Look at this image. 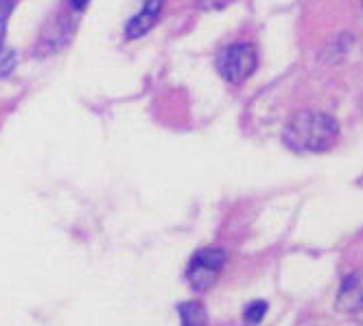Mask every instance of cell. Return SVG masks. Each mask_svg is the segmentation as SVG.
Masks as SVG:
<instances>
[{
  "label": "cell",
  "mask_w": 363,
  "mask_h": 326,
  "mask_svg": "<svg viewBox=\"0 0 363 326\" xmlns=\"http://www.w3.org/2000/svg\"><path fill=\"white\" fill-rule=\"evenodd\" d=\"M265 313H267V303H263V300H254L252 305L245 307L243 320H245L247 326H256V324H261Z\"/></svg>",
  "instance_id": "52a82bcc"
},
{
  "label": "cell",
  "mask_w": 363,
  "mask_h": 326,
  "mask_svg": "<svg viewBox=\"0 0 363 326\" xmlns=\"http://www.w3.org/2000/svg\"><path fill=\"white\" fill-rule=\"evenodd\" d=\"M13 64H16L13 53L5 51V48H0V77H7V74L11 72V68H13Z\"/></svg>",
  "instance_id": "9c48e42d"
},
{
  "label": "cell",
  "mask_w": 363,
  "mask_h": 326,
  "mask_svg": "<svg viewBox=\"0 0 363 326\" xmlns=\"http://www.w3.org/2000/svg\"><path fill=\"white\" fill-rule=\"evenodd\" d=\"M179 320H182V326H206L208 324V315H206V309L199 305V303H182L179 309Z\"/></svg>",
  "instance_id": "8992f818"
},
{
  "label": "cell",
  "mask_w": 363,
  "mask_h": 326,
  "mask_svg": "<svg viewBox=\"0 0 363 326\" xmlns=\"http://www.w3.org/2000/svg\"><path fill=\"white\" fill-rule=\"evenodd\" d=\"M70 5H72L74 9H84V7L88 5V0H70Z\"/></svg>",
  "instance_id": "30bf717a"
},
{
  "label": "cell",
  "mask_w": 363,
  "mask_h": 326,
  "mask_svg": "<svg viewBox=\"0 0 363 326\" xmlns=\"http://www.w3.org/2000/svg\"><path fill=\"white\" fill-rule=\"evenodd\" d=\"M340 136V125L324 112L306 110L291 118L282 132V142L296 154H320L330 149Z\"/></svg>",
  "instance_id": "6da1fadb"
},
{
  "label": "cell",
  "mask_w": 363,
  "mask_h": 326,
  "mask_svg": "<svg viewBox=\"0 0 363 326\" xmlns=\"http://www.w3.org/2000/svg\"><path fill=\"white\" fill-rule=\"evenodd\" d=\"M258 66V55L252 44H230L219 53L217 68L228 84H243Z\"/></svg>",
  "instance_id": "7a4b0ae2"
},
{
  "label": "cell",
  "mask_w": 363,
  "mask_h": 326,
  "mask_svg": "<svg viewBox=\"0 0 363 326\" xmlns=\"http://www.w3.org/2000/svg\"><path fill=\"white\" fill-rule=\"evenodd\" d=\"M335 307L342 313H357L363 311V274H350L342 283L340 293H337Z\"/></svg>",
  "instance_id": "5b68a950"
},
{
  "label": "cell",
  "mask_w": 363,
  "mask_h": 326,
  "mask_svg": "<svg viewBox=\"0 0 363 326\" xmlns=\"http://www.w3.org/2000/svg\"><path fill=\"white\" fill-rule=\"evenodd\" d=\"M228 254L223 252L221 247H203L191 259L189 269H186V281L195 291H206L211 289L221 269L225 267Z\"/></svg>",
  "instance_id": "3957f363"
},
{
  "label": "cell",
  "mask_w": 363,
  "mask_h": 326,
  "mask_svg": "<svg viewBox=\"0 0 363 326\" xmlns=\"http://www.w3.org/2000/svg\"><path fill=\"white\" fill-rule=\"evenodd\" d=\"M162 7H164V0H147V3L143 5V9L125 24V38L138 40L145 33H149L155 27V22H158Z\"/></svg>",
  "instance_id": "277c9868"
},
{
  "label": "cell",
  "mask_w": 363,
  "mask_h": 326,
  "mask_svg": "<svg viewBox=\"0 0 363 326\" xmlns=\"http://www.w3.org/2000/svg\"><path fill=\"white\" fill-rule=\"evenodd\" d=\"M361 3H363V0H361Z\"/></svg>",
  "instance_id": "8fae6325"
},
{
  "label": "cell",
  "mask_w": 363,
  "mask_h": 326,
  "mask_svg": "<svg viewBox=\"0 0 363 326\" xmlns=\"http://www.w3.org/2000/svg\"><path fill=\"white\" fill-rule=\"evenodd\" d=\"M16 0H0V48H5V35H7V24L9 16L13 11Z\"/></svg>",
  "instance_id": "ba28073f"
}]
</instances>
